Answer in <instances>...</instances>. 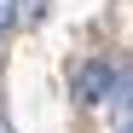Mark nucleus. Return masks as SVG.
<instances>
[{
	"label": "nucleus",
	"instance_id": "obj_1",
	"mask_svg": "<svg viewBox=\"0 0 133 133\" xmlns=\"http://www.w3.org/2000/svg\"><path fill=\"white\" fill-rule=\"evenodd\" d=\"M70 93H75V104H87V110L110 104V93H116V64H110V58H81L75 75H70Z\"/></svg>",
	"mask_w": 133,
	"mask_h": 133
},
{
	"label": "nucleus",
	"instance_id": "obj_4",
	"mask_svg": "<svg viewBox=\"0 0 133 133\" xmlns=\"http://www.w3.org/2000/svg\"><path fill=\"white\" fill-rule=\"evenodd\" d=\"M116 133H133V127H116Z\"/></svg>",
	"mask_w": 133,
	"mask_h": 133
},
{
	"label": "nucleus",
	"instance_id": "obj_2",
	"mask_svg": "<svg viewBox=\"0 0 133 133\" xmlns=\"http://www.w3.org/2000/svg\"><path fill=\"white\" fill-rule=\"evenodd\" d=\"M46 17V0H17V23H41Z\"/></svg>",
	"mask_w": 133,
	"mask_h": 133
},
{
	"label": "nucleus",
	"instance_id": "obj_3",
	"mask_svg": "<svg viewBox=\"0 0 133 133\" xmlns=\"http://www.w3.org/2000/svg\"><path fill=\"white\" fill-rule=\"evenodd\" d=\"M17 29V0H0V35Z\"/></svg>",
	"mask_w": 133,
	"mask_h": 133
}]
</instances>
